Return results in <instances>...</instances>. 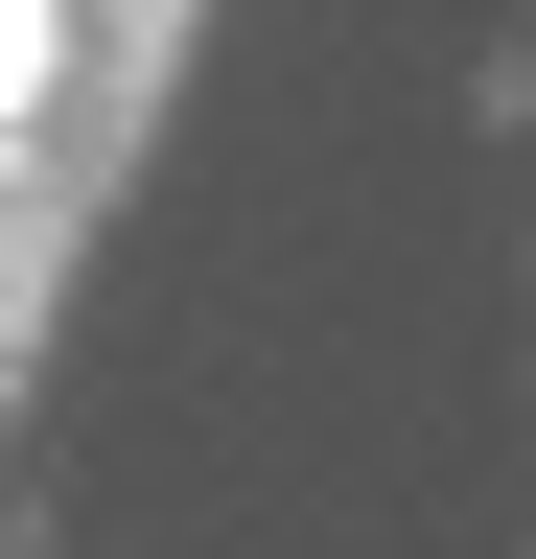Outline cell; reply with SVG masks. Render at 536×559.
<instances>
[{
	"label": "cell",
	"mask_w": 536,
	"mask_h": 559,
	"mask_svg": "<svg viewBox=\"0 0 536 559\" xmlns=\"http://www.w3.org/2000/svg\"><path fill=\"white\" fill-rule=\"evenodd\" d=\"M187 24L211 0H0V396H24L47 304H71L94 210L141 187V117H164Z\"/></svg>",
	"instance_id": "6da1fadb"
}]
</instances>
